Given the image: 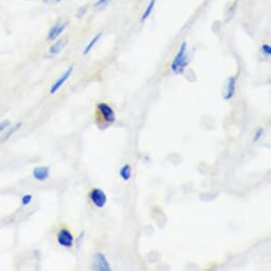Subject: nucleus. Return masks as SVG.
<instances>
[{"label": "nucleus", "mask_w": 271, "mask_h": 271, "mask_svg": "<svg viewBox=\"0 0 271 271\" xmlns=\"http://www.w3.org/2000/svg\"><path fill=\"white\" fill-rule=\"evenodd\" d=\"M189 60L187 57V44L186 42H183L182 45L175 57L173 63H171V70L176 74H182L186 66L188 65Z\"/></svg>", "instance_id": "1"}, {"label": "nucleus", "mask_w": 271, "mask_h": 271, "mask_svg": "<svg viewBox=\"0 0 271 271\" xmlns=\"http://www.w3.org/2000/svg\"><path fill=\"white\" fill-rule=\"evenodd\" d=\"M89 199L92 203L98 207V209H102V207L106 204L107 197L106 194L100 188H94L89 193Z\"/></svg>", "instance_id": "2"}, {"label": "nucleus", "mask_w": 271, "mask_h": 271, "mask_svg": "<svg viewBox=\"0 0 271 271\" xmlns=\"http://www.w3.org/2000/svg\"><path fill=\"white\" fill-rule=\"evenodd\" d=\"M97 110L99 113H100V115L102 116V118L104 119L105 122L114 123L116 121L115 112L108 104H106L104 102H99L97 104Z\"/></svg>", "instance_id": "3"}, {"label": "nucleus", "mask_w": 271, "mask_h": 271, "mask_svg": "<svg viewBox=\"0 0 271 271\" xmlns=\"http://www.w3.org/2000/svg\"><path fill=\"white\" fill-rule=\"evenodd\" d=\"M57 240L59 242V245L65 248H71L74 246L75 238L72 236V234L69 230L67 229H62L59 231L57 235Z\"/></svg>", "instance_id": "4"}, {"label": "nucleus", "mask_w": 271, "mask_h": 271, "mask_svg": "<svg viewBox=\"0 0 271 271\" xmlns=\"http://www.w3.org/2000/svg\"><path fill=\"white\" fill-rule=\"evenodd\" d=\"M94 270H98V271H110L111 270V266L110 263H108V260L106 259L105 255L101 252H97L96 254L94 255Z\"/></svg>", "instance_id": "5"}, {"label": "nucleus", "mask_w": 271, "mask_h": 271, "mask_svg": "<svg viewBox=\"0 0 271 271\" xmlns=\"http://www.w3.org/2000/svg\"><path fill=\"white\" fill-rule=\"evenodd\" d=\"M72 71H74V66L71 65V66L64 72V74H63V75L56 81V82H54V83L52 84V86H51V88H50V94H51V95L56 94V93L58 92V90H59L63 85H64V83L68 80V78L71 76Z\"/></svg>", "instance_id": "6"}, {"label": "nucleus", "mask_w": 271, "mask_h": 271, "mask_svg": "<svg viewBox=\"0 0 271 271\" xmlns=\"http://www.w3.org/2000/svg\"><path fill=\"white\" fill-rule=\"evenodd\" d=\"M67 22L65 23H61L59 22L58 24L54 25L52 28L49 30L48 32V35H47V40L48 41H54V40H57L59 36L63 33V31H64L66 29V27H67Z\"/></svg>", "instance_id": "7"}, {"label": "nucleus", "mask_w": 271, "mask_h": 271, "mask_svg": "<svg viewBox=\"0 0 271 271\" xmlns=\"http://www.w3.org/2000/svg\"><path fill=\"white\" fill-rule=\"evenodd\" d=\"M235 89H236V78L230 77L227 80V83H225V88L223 93L224 100H230V99L233 98L235 94Z\"/></svg>", "instance_id": "8"}, {"label": "nucleus", "mask_w": 271, "mask_h": 271, "mask_svg": "<svg viewBox=\"0 0 271 271\" xmlns=\"http://www.w3.org/2000/svg\"><path fill=\"white\" fill-rule=\"evenodd\" d=\"M33 177L35 180L44 182L50 177V168L47 166H38L33 169Z\"/></svg>", "instance_id": "9"}, {"label": "nucleus", "mask_w": 271, "mask_h": 271, "mask_svg": "<svg viewBox=\"0 0 271 271\" xmlns=\"http://www.w3.org/2000/svg\"><path fill=\"white\" fill-rule=\"evenodd\" d=\"M66 43H67L66 39H61L54 44H52L49 48V51H48L49 54H51V56H54V54L60 53L63 50V48L66 46Z\"/></svg>", "instance_id": "10"}, {"label": "nucleus", "mask_w": 271, "mask_h": 271, "mask_svg": "<svg viewBox=\"0 0 271 271\" xmlns=\"http://www.w3.org/2000/svg\"><path fill=\"white\" fill-rule=\"evenodd\" d=\"M119 176L123 181H129L132 176L131 166L129 164H124L119 170Z\"/></svg>", "instance_id": "11"}, {"label": "nucleus", "mask_w": 271, "mask_h": 271, "mask_svg": "<svg viewBox=\"0 0 271 271\" xmlns=\"http://www.w3.org/2000/svg\"><path fill=\"white\" fill-rule=\"evenodd\" d=\"M101 35H102V33H101V32H100V33H98V34H96V35L94 36V38H93L92 40H90V42H89V43L86 45L85 49L83 50V54H87V53H89V51L94 48V46H95V45L98 43V41L100 40Z\"/></svg>", "instance_id": "12"}, {"label": "nucleus", "mask_w": 271, "mask_h": 271, "mask_svg": "<svg viewBox=\"0 0 271 271\" xmlns=\"http://www.w3.org/2000/svg\"><path fill=\"white\" fill-rule=\"evenodd\" d=\"M155 6H156V0H151L150 4L148 5V7L146 8V10H145V12H144V14L142 16V22H145L150 16L152 11L155 10Z\"/></svg>", "instance_id": "13"}, {"label": "nucleus", "mask_w": 271, "mask_h": 271, "mask_svg": "<svg viewBox=\"0 0 271 271\" xmlns=\"http://www.w3.org/2000/svg\"><path fill=\"white\" fill-rule=\"evenodd\" d=\"M21 125H22V122H18V123H16L14 126H12V128H11L10 130H8V132L4 135V138H3L2 140H0V144H3L4 142H6L9 138H11V135H12L16 130H18V129L21 128Z\"/></svg>", "instance_id": "14"}, {"label": "nucleus", "mask_w": 271, "mask_h": 271, "mask_svg": "<svg viewBox=\"0 0 271 271\" xmlns=\"http://www.w3.org/2000/svg\"><path fill=\"white\" fill-rule=\"evenodd\" d=\"M110 2H112V0H98V2L94 5V8L96 9L97 11H100V10H102V9H104L108 4H110Z\"/></svg>", "instance_id": "15"}, {"label": "nucleus", "mask_w": 271, "mask_h": 271, "mask_svg": "<svg viewBox=\"0 0 271 271\" xmlns=\"http://www.w3.org/2000/svg\"><path fill=\"white\" fill-rule=\"evenodd\" d=\"M260 52L265 54V56H270L271 54V46L269 44H264L263 46L260 47Z\"/></svg>", "instance_id": "16"}, {"label": "nucleus", "mask_w": 271, "mask_h": 271, "mask_svg": "<svg viewBox=\"0 0 271 271\" xmlns=\"http://www.w3.org/2000/svg\"><path fill=\"white\" fill-rule=\"evenodd\" d=\"M32 195H24L23 198H22V204L23 205H29L32 201Z\"/></svg>", "instance_id": "17"}, {"label": "nucleus", "mask_w": 271, "mask_h": 271, "mask_svg": "<svg viewBox=\"0 0 271 271\" xmlns=\"http://www.w3.org/2000/svg\"><path fill=\"white\" fill-rule=\"evenodd\" d=\"M263 134H264V129L263 128L256 129L255 134H254V138H253V142H257L261 138V135H263Z\"/></svg>", "instance_id": "18"}, {"label": "nucleus", "mask_w": 271, "mask_h": 271, "mask_svg": "<svg viewBox=\"0 0 271 271\" xmlns=\"http://www.w3.org/2000/svg\"><path fill=\"white\" fill-rule=\"evenodd\" d=\"M9 126H10V121H9V120H5V121L0 122V133H2L3 131H5V130H7Z\"/></svg>", "instance_id": "19"}, {"label": "nucleus", "mask_w": 271, "mask_h": 271, "mask_svg": "<svg viewBox=\"0 0 271 271\" xmlns=\"http://www.w3.org/2000/svg\"><path fill=\"white\" fill-rule=\"evenodd\" d=\"M49 2H61V0H49Z\"/></svg>", "instance_id": "20"}]
</instances>
